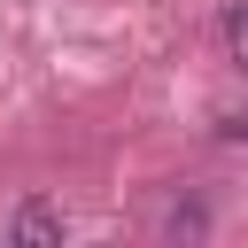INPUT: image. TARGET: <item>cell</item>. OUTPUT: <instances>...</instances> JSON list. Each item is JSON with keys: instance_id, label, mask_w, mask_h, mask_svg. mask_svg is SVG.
Returning <instances> with one entry per match:
<instances>
[{"instance_id": "2", "label": "cell", "mask_w": 248, "mask_h": 248, "mask_svg": "<svg viewBox=\"0 0 248 248\" xmlns=\"http://www.w3.org/2000/svg\"><path fill=\"white\" fill-rule=\"evenodd\" d=\"M217 31H225V54L248 70V0H225V16H217Z\"/></svg>"}, {"instance_id": "1", "label": "cell", "mask_w": 248, "mask_h": 248, "mask_svg": "<svg viewBox=\"0 0 248 248\" xmlns=\"http://www.w3.org/2000/svg\"><path fill=\"white\" fill-rule=\"evenodd\" d=\"M16 240H23V248H46V240H62V209H46V202H23V209H16Z\"/></svg>"}]
</instances>
